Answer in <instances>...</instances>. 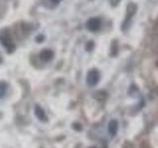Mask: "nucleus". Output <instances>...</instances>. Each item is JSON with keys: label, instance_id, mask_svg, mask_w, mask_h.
<instances>
[{"label": "nucleus", "instance_id": "1", "mask_svg": "<svg viewBox=\"0 0 158 148\" xmlns=\"http://www.w3.org/2000/svg\"><path fill=\"white\" fill-rule=\"evenodd\" d=\"M0 42H1L2 46L7 49V51L9 53H11V52L14 51L15 46L13 43L11 36H10L7 31H3V32L0 33Z\"/></svg>", "mask_w": 158, "mask_h": 148}, {"label": "nucleus", "instance_id": "2", "mask_svg": "<svg viewBox=\"0 0 158 148\" xmlns=\"http://www.w3.org/2000/svg\"><path fill=\"white\" fill-rule=\"evenodd\" d=\"M136 12V5L133 4V3H130L127 5V13H126V19H125V22H123V29H125L127 25H128L131 23V19L135 16V14Z\"/></svg>", "mask_w": 158, "mask_h": 148}, {"label": "nucleus", "instance_id": "3", "mask_svg": "<svg viewBox=\"0 0 158 148\" xmlns=\"http://www.w3.org/2000/svg\"><path fill=\"white\" fill-rule=\"evenodd\" d=\"M87 83L89 86H95L98 84L99 80H100V73L96 69H92L88 72L87 74Z\"/></svg>", "mask_w": 158, "mask_h": 148}, {"label": "nucleus", "instance_id": "4", "mask_svg": "<svg viewBox=\"0 0 158 148\" xmlns=\"http://www.w3.org/2000/svg\"><path fill=\"white\" fill-rule=\"evenodd\" d=\"M87 28L91 32H97L101 28V20L99 18H91L87 22Z\"/></svg>", "mask_w": 158, "mask_h": 148}, {"label": "nucleus", "instance_id": "5", "mask_svg": "<svg viewBox=\"0 0 158 148\" xmlns=\"http://www.w3.org/2000/svg\"><path fill=\"white\" fill-rule=\"evenodd\" d=\"M35 116H36L41 121H48V117L46 115V113H44V109L40 105L35 106Z\"/></svg>", "mask_w": 158, "mask_h": 148}, {"label": "nucleus", "instance_id": "6", "mask_svg": "<svg viewBox=\"0 0 158 148\" xmlns=\"http://www.w3.org/2000/svg\"><path fill=\"white\" fill-rule=\"evenodd\" d=\"M108 131L112 136H115L118 132V121L116 120H112L109 122L108 125Z\"/></svg>", "mask_w": 158, "mask_h": 148}, {"label": "nucleus", "instance_id": "7", "mask_svg": "<svg viewBox=\"0 0 158 148\" xmlns=\"http://www.w3.org/2000/svg\"><path fill=\"white\" fill-rule=\"evenodd\" d=\"M40 56H41V58L44 61H48L52 58L53 52L51 49H44V51H42L41 53H40Z\"/></svg>", "mask_w": 158, "mask_h": 148}, {"label": "nucleus", "instance_id": "8", "mask_svg": "<svg viewBox=\"0 0 158 148\" xmlns=\"http://www.w3.org/2000/svg\"><path fill=\"white\" fill-rule=\"evenodd\" d=\"M7 91V84L4 82H0V99L3 98Z\"/></svg>", "mask_w": 158, "mask_h": 148}, {"label": "nucleus", "instance_id": "9", "mask_svg": "<svg viewBox=\"0 0 158 148\" xmlns=\"http://www.w3.org/2000/svg\"><path fill=\"white\" fill-rule=\"evenodd\" d=\"M120 2H121V0H110V3H111V5H112L113 7L118 6Z\"/></svg>", "mask_w": 158, "mask_h": 148}, {"label": "nucleus", "instance_id": "10", "mask_svg": "<svg viewBox=\"0 0 158 148\" xmlns=\"http://www.w3.org/2000/svg\"><path fill=\"white\" fill-rule=\"evenodd\" d=\"M93 46H94V43L92 42H89L87 43V46H86V49H87V51H91V49L93 48Z\"/></svg>", "mask_w": 158, "mask_h": 148}, {"label": "nucleus", "instance_id": "11", "mask_svg": "<svg viewBox=\"0 0 158 148\" xmlns=\"http://www.w3.org/2000/svg\"><path fill=\"white\" fill-rule=\"evenodd\" d=\"M73 128H74V130H82L81 125H76V123H74V125H73Z\"/></svg>", "mask_w": 158, "mask_h": 148}, {"label": "nucleus", "instance_id": "12", "mask_svg": "<svg viewBox=\"0 0 158 148\" xmlns=\"http://www.w3.org/2000/svg\"><path fill=\"white\" fill-rule=\"evenodd\" d=\"M60 1H61V0H52V2L54 3V4H58Z\"/></svg>", "mask_w": 158, "mask_h": 148}, {"label": "nucleus", "instance_id": "13", "mask_svg": "<svg viewBox=\"0 0 158 148\" xmlns=\"http://www.w3.org/2000/svg\"><path fill=\"white\" fill-rule=\"evenodd\" d=\"M42 39H43V37H39V38L37 39V41H38V42H42V41H43Z\"/></svg>", "mask_w": 158, "mask_h": 148}, {"label": "nucleus", "instance_id": "14", "mask_svg": "<svg viewBox=\"0 0 158 148\" xmlns=\"http://www.w3.org/2000/svg\"><path fill=\"white\" fill-rule=\"evenodd\" d=\"M156 65H157V67H158V59H157V61H156Z\"/></svg>", "mask_w": 158, "mask_h": 148}, {"label": "nucleus", "instance_id": "15", "mask_svg": "<svg viewBox=\"0 0 158 148\" xmlns=\"http://www.w3.org/2000/svg\"><path fill=\"white\" fill-rule=\"evenodd\" d=\"M89 148H97V147H95V146H92V147H89Z\"/></svg>", "mask_w": 158, "mask_h": 148}, {"label": "nucleus", "instance_id": "16", "mask_svg": "<svg viewBox=\"0 0 158 148\" xmlns=\"http://www.w3.org/2000/svg\"><path fill=\"white\" fill-rule=\"evenodd\" d=\"M104 148H108V147H107L106 145H104Z\"/></svg>", "mask_w": 158, "mask_h": 148}, {"label": "nucleus", "instance_id": "17", "mask_svg": "<svg viewBox=\"0 0 158 148\" xmlns=\"http://www.w3.org/2000/svg\"><path fill=\"white\" fill-rule=\"evenodd\" d=\"M0 62H1V58H0Z\"/></svg>", "mask_w": 158, "mask_h": 148}]
</instances>
